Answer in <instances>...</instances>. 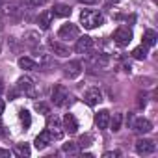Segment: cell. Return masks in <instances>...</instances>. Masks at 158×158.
Masks as SVG:
<instances>
[{"label":"cell","mask_w":158,"mask_h":158,"mask_svg":"<svg viewBox=\"0 0 158 158\" xmlns=\"http://www.w3.org/2000/svg\"><path fill=\"white\" fill-rule=\"evenodd\" d=\"M80 23L84 24V28H88V30H93V28H99V26H102V23H104V17H102L99 11H95V10H84V11L80 13Z\"/></svg>","instance_id":"obj_1"},{"label":"cell","mask_w":158,"mask_h":158,"mask_svg":"<svg viewBox=\"0 0 158 158\" xmlns=\"http://www.w3.org/2000/svg\"><path fill=\"white\" fill-rule=\"evenodd\" d=\"M52 102H54L56 106H60V108L67 106V104L71 102V93L67 91V88H63V86H54V89H52Z\"/></svg>","instance_id":"obj_2"},{"label":"cell","mask_w":158,"mask_h":158,"mask_svg":"<svg viewBox=\"0 0 158 158\" xmlns=\"http://www.w3.org/2000/svg\"><path fill=\"white\" fill-rule=\"evenodd\" d=\"M114 41H115L117 47H127L132 41V30L128 26H119L114 32Z\"/></svg>","instance_id":"obj_3"},{"label":"cell","mask_w":158,"mask_h":158,"mask_svg":"<svg viewBox=\"0 0 158 158\" xmlns=\"http://www.w3.org/2000/svg\"><path fill=\"white\" fill-rule=\"evenodd\" d=\"M17 91L23 93V95H26V97H35V84H34V80H32V78H28V76L19 78Z\"/></svg>","instance_id":"obj_4"},{"label":"cell","mask_w":158,"mask_h":158,"mask_svg":"<svg viewBox=\"0 0 158 158\" xmlns=\"http://www.w3.org/2000/svg\"><path fill=\"white\" fill-rule=\"evenodd\" d=\"M47 130L50 132L52 139H61L63 134H65V130H63V127H61V123H60L58 117H48V121H47Z\"/></svg>","instance_id":"obj_5"},{"label":"cell","mask_w":158,"mask_h":158,"mask_svg":"<svg viewBox=\"0 0 158 158\" xmlns=\"http://www.w3.org/2000/svg\"><path fill=\"white\" fill-rule=\"evenodd\" d=\"M78 34H80V30H78V26L73 24V23H65V24H61V28L58 30V37H60V39H76Z\"/></svg>","instance_id":"obj_6"},{"label":"cell","mask_w":158,"mask_h":158,"mask_svg":"<svg viewBox=\"0 0 158 158\" xmlns=\"http://www.w3.org/2000/svg\"><path fill=\"white\" fill-rule=\"evenodd\" d=\"M156 151V145L152 139H138L136 141V152L141 154V156H147V154H152Z\"/></svg>","instance_id":"obj_7"},{"label":"cell","mask_w":158,"mask_h":158,"mask_svg":"<svg viewBox=\"0 0 158 158\" xmlns=\"http://www.w3.org/2000/svg\"><path fill=\"white\" fill-rule=\"evenodd\" d=\"M63 74H65V78H78L82 74V63L80 61H69L65 67H63Z\"/></svg>","instance_id":"obj_8"},{"label":"cell","mask_w":158,"mask_h":158,"mask_svg":"<svg viewBox=\"0 0 158 158\" xmlns=\"http://www.w3.org/2000/svg\"><path fill=\"white\" fill-rule=\"evenodd\" d=\"M132 128H134L138 134H149V132L152 130V123H151L149 119H145V117H136V119L132 121Z\"/></svg>","instance_id":"obj_9"},{"label":"cell","mask_w":158,"mask_h":158,"mask_svg":"<svg viewBox=\"0 0 158 158\" xmlns=\"http://www.w3.org/2000/svg\"><path fill=\"white\" fill-rule=\"evenodd\" d=\"M84 101H86V104H89V106H97V104L102 101L101 89H99V88H89V89L84 93Z\"/></svg>","instance_id":"obj_10"},{"label":"cell","mask_w":158,"mask_h":158,"mask_svg":"<svg viewBox=\"0 0 158 158\" xmlns=\"http://www.w3.org/2000/svg\"><path fill=\"white\" fill-rule=\"evenodd\" d=\"M48 47L52 48V52L56 54V56H60V58H67L69 54H71V48L67 47V45H63V43H60V41H48Z\"/></svg>","instance_id":"obj_11"},{"label":"cell","mask_w":158,"mask_h":158,"mask_svg":"<svg viewBox=\"0 0 158 158\" xmlns=\"http://www.w3.org/2000/svg\"><path fill=\"white\" fill-rule=\"evenodd\" d=\"M50 143H52V136H50V132H48V130H43V132L35 138V141H34V145H35V149H37V151L47 149Z\"/></svg>","instance_id":"obj_12"},{"label":"cell","mask_w":158,"mask_h":158,"mask_svg":"<svg viewBox=\"0 0 158 158\" xmlns=\"http://www.w3.org/2000/svg\"><path fill=\"white\" fill-rule=\"evenodd\" d=\"M91 47H93V39H91V37H88V35H84V37H80V39L76 41L74 50H76L78 54H86Z\"/></svg>","instance_id":"obj_13"},{"label":"cell","mask_w":158,"mask_h":158,"mask_svg":"<svg viewBox=\"0 0 158 158\" xmlns=\"http://www.w3.org/2000/svg\"><path fill=\"white\" fill-rule=\"evenodd\" d=\"M63 130L69 132V134H74L78 130V123H76L73 114H65V117H63Z\"/></svg>","instance_id":"obj_14"},{"label":"cell","mask_w":158,"mask_h":158,"mask_svg":"<svg viewBox=\"0 0 158 158\" xmlns=\"http://www.w3.org/2000/svg\"><path fill=\"white\" fill-rule=\"evenodd\" d=\"M95 125L99 128H108L110 127V112L108 110H101L97 115H95Z\"/></svg>","instance_id":"obj_15"},{"label":"cell","mask_w":158,"mask_h":158,"mask_svg":"<svg viewBox=\"0 0 158 158\" xmlns=\"http://www.w3.org/2000/svg\"><path fill=\"white\" fill-rule=\"evenodd\" d=\"M50 13H52V17H69L71 15V8L65 6V4H56Z\"/></svg>","instance_id":"obj_16"},{"label":"cell","mask_w":158,"mask_h":158,"mask_svg":"<svg viewBox=\"0 0 158 158\" xmlns=\"http://www.w3.org/2000/svg\"><path fill=\"white\" fill-rule=\"evenodd\" d=\"M156 39H158V35H156V32L154 30H145L143 32V47H154L156 45Z\"/></svg>","instance_id":"obj_17"},{"label":"cell","mask_w":158,"mask_h":158,"mask_svg":"<svg viewBox=\"0 0 158 158\" xmlns=\"http://www.w3.org/2000/svg\"><path fill=\"white\" fill-rule=\"evenodd\" d=\"M19 67H21V69H24V71H32V69H35V67H37V63H35L32 58L23 56V58H19Z\"/></svg>","instance_id":"obj_18"},{"label":"cell","mask_w":158,"mask_h":158,"mask_svg":"<svg viewBox=\"0 0 158 158\" xmlns=\"http://www.w3.org/2000/svg\"><path fill=\"white\" fill-rule=\"evenodd\" d=\"M50 21H52V13H50V11H45V13H41V15H39V19H37L39 26H41L43 30H47V28L50 26Z\"/></svg>","instance_id":"obj_19"},{"label":"cell","mask_w":158,"mask_h":158,"mask_svg":"<svg viewBox=\"0 0 158 158\" xmlns=\"http://www.w3.org/2000/svg\"><path fill=\"white\" fill-rule=\"evenodd\" d=\"M13 154H17V156H30V147L26 143H19V145H15Z\"/></svg>","instance_id":"obj_20"},{"label":"cell","mask_w":158,"mask_h":158,"mask_svg":"<svg viewBox=\"0 0 158 158\" xmlns=\"http://www.w3.org/2000/svg\"><path fill=\"white\" fill-rule=\"evenodd\" d=\"M121 121H123V115L121 114H114V119L110 117V125H112V130L117 132L121 128Z\"/></svg>","instance_id":"obj_21"},{"label":"cell","mask_w":158,"mask_h":158,"mask_svg":"<svg viewBox=\"0 0 158 158\" xmlns=\"http://www.w3.org/2000/svg\"><path fill=\"white\" fill-rule=\"evenodd\" d=\"M61 151H63L65 154H76V152H78V143H73V141H69V143H63Z\"/></svg>","instance_id":"obj_22"},{"label":"cell","mask_w":158,"mask_h":158,"mask_svg":"<svg viewBox=\"0 0 158 158\" xmlns=\"http://www.w3.org/2000/svg\"><path fill=\"white\" fill-rule=\"evenodd\" d=\"M26 37H28V39H26V45H28V47L35 48V47L39 45V39H37V34H35V32H28Z\"/></svg>","instance_id":"obj_23"},{"label":"cell","mask_w":158,"mask_h":158,"mask_svg":"<svg viewBox=\"0 0 158 158\" xmlns=\"http://www.w3.org/2000/svg\"><path fill=\"white\" fill-rule=\"evenodd\" d=\"M132 56L136 58V60H145L147 58V47H138V48H134L132 50Z\"/></svg>","instance_id":"obj_24"},{"label":"cell","mask_w":158,"mask_h":158,"mask_svg":"<svg viewBox=\"0 0 158 158\" xmlns=\"http://www.w3.org/2000/svg\"><path fill=\"white\" fill-rule=\"evenodd\" d=\"M19 117H21V123H23L24 128H28V127L32 125V117H30V114H28L26 110H21V112H19Z\"/></svg>","instance_id":"obj_25"},{"label":"cell","mask_w":158,"mask_h":158,"mask_svg":"<svg viewBox=\"0 0 158 158\" xmlns=\"http://www.w3.org/2000/svg\"><path fill=\"white\" fill-rule=\"evenodd\" d=\"M89 141H91V136H82L80 139H78V145H80V147H88V145H91Z\"/></svg>","instance_id":"obj_26"},{"label":"cell","mask_w":158,"mask_h":158,"mask_svg":"<svg viewBox=\"0 0 158 158\" xmlns=\"http://www.w3.org/2000/svg\"><path fill=\"white\" fill-rule=\"evenodd\" d=\"M35 110H37V112H41V114H48V112H50V110H48V106H47L45 102H37V104H35Z\"/></svg>","instance_id":"obj_27"},{"label":"cell","mask_w":158,"mask_h":158,"mask_svg":"<svg viewBox=\"0 0 158 158\" xmlns=\"http://www.w3.org/2000/svg\"><path fill=\"white\" fill-rule=\"evenodd\" d=\"M28 4H30V6H34V8H39V6H43V4H45V0H28Z\"/></svg>","instance_id":"obj_28"},{"label":"cell","mask_w":158,"mask_h":158,"mask_svg":"<svg viewBox=\"0 0 158 158\" xmlns=\"http://www.w3.org/2000/svg\"><path fill=\"white\" fill-rule=\"evenodd\" d=\"M115 156H119L117 151H108V152H104V158H115Z\"/></svg>","instance_id":"obj_29"},{"label":"cell","mask_w":158,"mask_h":158,"mask_svg":"<svg viewBox=\"0 0 158 158\" xmlns=\"http://www.w3.org/2000/svg\"><path fill=\"white\" fill-rule=\"evenodd\" d=\"M0 156H11V151H8V149H0Z\"/></svg>","instance_id":"obj_30"},{"label":"cell","mask_w":158,"mask_h":158,"mask_svg":"<svg viewBox=\"0 0 158 158\" xmlns=\"http://www.w3.org/2000/svg\"><path fill=\"white\" fill-rule=\"evenodd\" d=\"M78 2H82V4H89V6H93V4H97V0H78Z\"/></svg>","instance_id":"obj_31"},{"label":"cell","mask_w":158,"mask_h":158,"mask_svg":"<svg viewBox=\"0 0 158 158\" xmlns=\"http://www.w3.org/2000/svg\"><path fill=\"white\" fill-rule=\"evenodd\" d=\"M2 136H6V130H4V125L0 123V138H2Z\"/></svg>","instance_id":"obj_32"},{"label":"cell","mask_w":158,"mask_h":158,"mask_svg":"<svg viewBox=\"0 0 158 158\" xmlns=\"http://www.w3.org/2000/svg\"><path fill=\"white\" fill-rule=\"evenodd\" d=\"M4 114V101H0V115Z\"/></svg>","instance_id":"obj_33"},{"label":"cell","mask_w":158,"mask_h":158,"mask_svg":"<svg viewBox=\"0 0 158 158\" xmlns=\"http://www.w3.org/2000/svg\"><path fill=\"white\" fill-rule=\"evenodd\" d=\"M4 89V84H2V78H0V91H2Z\"/></svg>","instance_id":"obj_34"},{"label":"cell","mask_w":158,"mask_h":158,"mask_svg":"<svg viewBox=\"0 0 158 158\" xmlns=\"http://www.w3.org/2000/svg\"><path fill=\"white\" fill-rule=\"evenodd\" d=\"M0 54H2V39H0Z\"/></svg>","instance_id":"obj_35"},{"label":"cell","mask_w":158,"mask_h":158,"mask_svg":"<svg viewBox=\"0 0 158 158\" xmlns=\"http://www.w3.org/2000/svg\"><path fill=\"white\" fill-rule=\"evenodd\" d=\"M108 2H114V4H117V2H119V0H108Z\"/></svg>","instance_id":"obj_36"},{"label":"cell","mask_w":158,"mask_h":158,"mask_svg":"<svg viewBox=\"0 0 158 158\" xmlns=\"http://www.w3.org/2000/svg\"><path fill=\"white\" fill-rule=\"evenodd\" d=\"M0 30H2V24H0Z\"/></svg>","instance_id":"obj_37"}]
</instances>
